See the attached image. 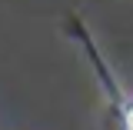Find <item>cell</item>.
Listing matches in <instances>:
<instances>
[{
	"mask_svg": "<svg viewBox=\"0 0 133 130\" xmlns=\"http://www.w3.org/2000/svg\"><path fill=\"white\" fill-rule=\"evenodd\" d=\"M130 130H133V114H130Z\"/></svg>",
	"mask_w": 133,
	"mask_h": 130,
	"instance_id": "6da1fadb",
	"label": "cell"
}]
</instances>
